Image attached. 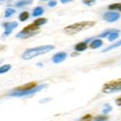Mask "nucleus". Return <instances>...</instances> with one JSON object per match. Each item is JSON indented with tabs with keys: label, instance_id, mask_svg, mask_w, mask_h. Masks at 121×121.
I'll return each mask as SVG.
<instances>
[{
	"label": "nucleus",
	"instance_id": "obj_6",
	"mask_svg": "<svg viewBox=\"0 0 121 121\" xmlns=\"http://www.w3.org/2000/svg\"><path fill=\"white\" fill-rule=\"evenodd\" d=\"M120 17V15L118 13L112 12V11H109L103 15V19L108 23H113V22L117 21Z\"/></svg>",
	"mask_w": 121,
	"mask_h": 121
},
{
	"label": "nucleus",
	"instance_id": "obj_1",
	"mask_svg": "<svg viewBox=\"0 0 121 121\" xmlns=\"http://www.w3.org/2000/svg\"><path fill=\"white\" fill-rule=\"evenodd\" d=\"M96 24L94 21H83L80 23H76L72 25H70L67 27H65L63 29V32L67 35H74L78 34V33L89 29Z\"/></svg>",
	"mask_w": 121,
	"mask_h": 121
},
{
	"label": "nucleus",
	"instance_id": "obj_23",
	"mask_svg": "<svg viewBox=\"0 0 121 121\" xmlns=\"http://www.w3.org/2000/svg\"><path fill=\"white\" fill-rule=\"evenodd\" d=\"M79 121H92V116L90 114H87L82 117Z\"/></svg>",
	"mask_w": 121,
	"mask_h": 121
},
{
	"label": "nucleus",
	"instance_id": "obj_25",
	"mask_svg": "<svg viewBox=\"0 0 121 121\" xmlns=\"http://www.w3.org/2000/svg\"><path fill=\"white\" fill-rule=\"evenodd\" d=\"M83 2L88 6H92L94 4H95L96 0H83Z\"/></svg>",
	"mask_w": 121,
	"mask_h": 121
},
{
	"label": "nucleus",
	"instance_id": "obj_28",
	"mask_svg": "<svg viewBox=\"0 0 121 121\" xmlns=\"http://www.w3.org/2000/svg\"><path fill=\"white\" fill-rule=\"evenodd\" d=\"M120 100H121L120 97L117 98V99H116V104H117V105H119V106H120V105H121V102H120Z\"/></svg>",
	"mask_w": 121,
	"mask_h": 121
},
{
	"label": "nucleus",
	"instance_id": "obj_13",
	"mask_svg": "<svg viewBox=\"0 0 121 121\" xmlns=\"http://www.w3.org/2000/svg\"><path fill=\"white\" fill-rule=\"evenodd\" d=\"M32 2H33V0H21V1L17 2L15 4V6L17 7H23L24 6H27V5L32 4Z\"/></svg>",
	"mask_w": 121,
	"mask_h": 121
},
{
	"label": "nucleus",
	"instance_id": "obj_17",
	"mask_svg": "<svg viewBox=\"0 0 121 121\" xmlns=\"http://www.w3.org/2000/svg\"><path fill=\"white\" fill-rule=\"evenodd\" d=\"M108 9L110 10H118L121 11V4L120 3H115V4H112L109 5Z\"/></svg>",
	"mask_w": 121,
	"mask_h": 121
},
{
	"label": "nucleus",
	"instance_id": "obj_30",
	"mask_svg": "<svg viewBox=\"0 0 121 121\" xmlns=\"http://www.w3.org/2000/svg\"><path fill=\"white\" fill-rule=\"evenodd\" d=\"M73 55H78V54L74 53V54H71V56H73Z\"/></svg>",
	"mask_w": 121,
	"mask_h": 121
},
{
	"label": "nucleus",
	"instance_id": "obj_18",
	"mask_svg": "<svg viewBox=\"0 0 121 121\" xmlns=\"http://www.w3.org/2000/svg\"><path fill=\"white\" fill-rule=\"evenodd\" d=\"M28 17H29V13L28 12H23V13H21L19 15V20L21 22L26 21Z\"/></svg>",
	"mask_w": 121,
	"mask_h": 121
},
{
	"label": "nucleus",
	"instance_id": "obj_4",
	"mask_svg": "<svg viewBox=\"0 0 121 121\" xmlns=\"http://www.w3.org/2000/svg\"><path fill=\"white\" fill-rule=\"evenodd\" d=\"M39 30V27L34 25V23L27 26L21 31H20L16 35L17 38L20 39H28L38 34L37 30Z\"/></svg>",
	"mask_w": 121,
	"mask_h": 121
},
{
	"label": "nucleus",
	"instance_id": "obj_16",
	"mask_svg": "<svg viewBox=\"0 0 121 121\" xmlns=\"http://www.w3.org/2000/svg\"><path fill=\"white\" fill-rule=\"evenodd\" d=\"M11 69V65L9 64H7L4 65H2L0 67V74H4L8 72Z\"/></svg>",
	"mask_w": 121,
	"mask_h": 121
},
{
	"label": "nucleus",
	"instance_id": "obj_22",
	"mask_svg": "<svg viewBox=\"0 0 121 121\" xmlns=\"http://www.w3.org/2000/svg\"><path fill=\"white\" fill-rule=\"evenodd\" d=\"M108 120V117L106 115H98L94 118V121H106Z\"/></svg>",
	"mask_w": 121,
	"mask_h": 121
},
{
	"label": "nucleus",
	"instance_id": "obj_14",
	"mask_svg": "<svg viewBox=\"0 0 121 121\" xmlns=\"http://www.w3.org/2000/svg\"><path fill=\"white\" fill-rule=\"evenodd\" d=\"M43 13V9L41 7H36L34 11H33V16L34 17H39L41 16Z\"/></svg>",
	"mask_w": 121,
	"mask_h": 121
},
{
	"label": "nucleus",
	"instance_id": "obj_21",
	"mask_svg": "<svg viewBox=\"0 0 121 121\" xmlns=\"http://www.w3.org/2000/svg\"><path fill=\"white\" fill-rule=\"evenodd\" d=\"M120 43H121V41H119L118 42L115 43V44H113V45H110L109 47H108L107 48L104 49L102 52H107V51L111 50V49H115V48H116V47H120Z\"/></svg>",
	"mask_w": 121,
	"mask_h": 121
},
{
	"label": "nucleus",
	"instance_id": "obj_27",
	"mask_svg": "<svg viewBox=\"0 0 121 121\" xmlns=\"http://www.w3.org/2000/svg\"><path fill=\"white\" fill-rule=\"evenodd\" d=\"M49 100H52V99H48V98H47V99H41V100H40V103H43V104H45L46 102H48Z\"/></svg>",
	"mask_w": 121,
	"mask_h": 121
},
{
	"label": "nucleus",
	"instance_id": "obj_9",
	"mask_svg": "<svg viewBox=\"0 0 121 121\" xmlns=\"http://www.w3.org/2000/svg\"><path fill=\"white\" fill-rule=\"evenodd\" d=\"M36 86H37V83L36 82H31V83H28L26 85L17 87L14 90H15V91H28V90L33 89V88L36 87Z\"/></svg>",
	"mask_w": 121,
	"mask_h": 121
},
{
	"label": "nucleus",
	"instance_id": "obj_12",
	"mask_svg": "<svg viewBox=\"0 0 121 121\" xmlns=\"http://www.w3.org/2000/svg\"><path fill=\"white\" fill-rule=\"evenodd\" d=\"M119 32L120 30H115L114 31H112L110 34L108 35V40L109 41H113L117 39L119 36Z\"/></svg>",
	"mask_w": 121,
	"mask_h": 121
},
{
	"label": "nucleus",
	"instance_id": "obj_29",
	"mask_svg": "<svg viewBox=\"0 0 121 121\" xmlns=\"http://www.w3.org/2000/svg\"><path fill=\"white\" fill-rule=\"evenodd\" d=\"M61 1V2L62 3H63V4H65V3H68V2H71L72 0H60Z\"/></svg>",
	"mask_w": 121,
	"mask_h": 121
},
{
	"label": "nucleus",
	"instance_id": "obj_5",
	"mask_svg": "<svg viewBox=\"0 0 121 121\" xmlns=\"http://www.w3.org/2000/svg\"><path fill=\"white\" fill-rule=\"evenodd\" d=\"M121 89V81L120 79L116 81H111L103 85L102 91L105 94L115 93L120 91Z\"/></svg>",
	"mask_w": 121,
	"mask_h": 121
},
{
	"label": "nucleus",
	"instance_id": "obj_20",
	"mask_svg": "<svg viewBox=\"0 0 121 121\" xmlns=\"http://www.w3.org/2000/svg\"><path fill=\"white\" fill-rule=\"evenodd\" d=\"M112 110V107L109 105V104H104V109L102 110V112L104 114V115H107L108 113H109Z\"/></svg>",
	"mask_w": 121,
	"mask_h": 121
},
{
	"label": "nucleus",
	"instance_id": "obj_11",
	"mask_svg": "<svg viewBox=\"0 0 121 121\" xmlns=\"http://www.w3.org/2000/svg\"><path fill=\"white\" fill-rule=\"evenodd\" d=\"M102 41L100 40V39H95L91 43L89 47L91 48V49H97V48H99L102 45Z\"/></svg>",
	"mask_w": 121,
	"mask_h": 121
},
{
	"label": "nucleus",
	"instance_id": "obj_26",
	"mask_svg": "<svg viewBox=\"0 0 121 121\" xmlns=\"http://www.w3.org/2000/svg\"><path fill=\"white\" fill-rule=\"evenodd\" d=\"M57 4V1H55V0H51V1L49 2V4H48L49 7H54Z\"/></svg>",
	"mask_w": 121,
	"mask_h": 121
},
{
	"label": "nucleus",
	"instance_id": "obj_10",
	"mask_svg": "<svg viewBox=\"0 0 121 121\" xmlns=\"http://www.w3.org/2000/svg\"><path fill=\"white\" fill-rule=\"evenodd\" d=\"M87 43L86 41L84 42H80L78 44H76L75 47V50L76 52H83L87 49Z\"/></svg>",
	"mask_w": 121,
	"mask_h": 121
},
{
	"label": "nucleus",
	"instance_id": "obj_3",
	"mask_svg": "<svg viewBox=\"0 0 121 121\" xmlns=\"http://www.w3.org/2000/svg\"><path fill=\"white\" fill-rule=\"evenodd\" d=\"M48 86L47 83H41L40 85H37L36 87L33 88V89L28 90V91H15L13 90L11 91L8 95L10 96H15V97H22V96H28L33 95L36 93H38L39 91H41L42 89H45Z\"/></svg>",
	"mask_w": 121,
	"mask_h": 121
},
{
	"label": "nucleus",
	"instance_id": "obj_32",
	"mask_svg": "<svg viewBox=\"0 0 121 121\" xmlns=\"http://www.w3.org/2000/svg\"><path fill=\"white\" fill-rule=\"evenodd\" d=\"M43 1H47V0H43Z\"/></svg>",
	"mask_w": 121,
	"mask_h": 121
},
{
	"label": "nucleus",
	"instance_id": "obj_2",
	"mask_svg": "<svg viewBox=\"0 0 121 121\" xmlns=\"http://www.w3.org/2000/svg\"><path fill=\"white\" fill-rule=\"evenodd\" d=\"M54 48H55L54 46L52 45H44V46H40L38 47H34L32 49H28L23 54L22 58L25 60H29L36 56L46 54L53 50Z\"/></svg>",
	"mask_w": 121,
	"mask_h": 121
},
{
	"label": "nucleus",
	"instance_id": "obj_7",
	"mask_svg": "<svg viewBox=\"0 0 121 121\" xmlns=\"http://www.w3.org/2000/svg\"><path fill=\"white\" fill-rule=\"evenodd\" d=\"M18 26V23L17 22L14 21V22H11V23H4L2 24V26L4 28V32L3 34V37L4 36H9L12 31L17 28Z\"/></svg>",
	"mask_w": 121,
	"mask_h": 121
},
{
	"label": "nucleus",
	"instance_id": "obj_8",
	"mask_svg": "<svg viewBox=\"0 0 121 121\" xmlns=\"http://www.w3.org/2000/svg\"><path fill=\"white\" fill-rule=\"evenodd\" d=\"M68 54L67 53H65L64 52H58L57 54H55L52 57V61L55 64H58V63H60L62 62H63L66 57H67Z\"/></svg>",
	"mask_w": 121,
	"mask_h": 121
},
{
	"label": "nucleus",
	"instance_id": "obj_19",
	"mask_svg": "<svg viewBox=\"0 0 121 121\" xmlns=\"http://www.w3.org/2000/svg\"><path fill=\"white\" fill-rule=\"evenodd\" d=\"M14 13H15V10L12 8H7L5 10V14H4V17L7 18L10 17L11 15H13Z\"/></svg>",
	"mask_w": 121,
	"mask_h": 121
},
{
	"label": "nucleus",
	"instance_id": "obj_15",
	"mask_svg": "<svg viewBox=\"0 0 121 121\" xmlns=\"http://www.w3.org/2000/svg\"><path fill=\"white\" fill-rule=\"evenodd\" d=\"M47 22V20L46 18H44V17H40V18H38L36 20H34V24L39 27L40 26H42L43 24H45Z\"/></svg>",
	"mask_w": 121,
	"mask_h": 121
},
{
	"label": "nucleus",
	"instance_id": "obj_31",
	"mask_svg": "<svg viewBox=\"0 0 121 121\" xmlns=\"http://www.w3.org/2000/svg\"><path fill=\"white\" fill-rule=\"evenodd\" d=\"M0 1H4V0H0Z\"/></svg>",
	"mask_w": 121,
	"mask_h": 121
},
{
	"label": "nucleus",
	"instance_id": "obj_24",
	"mask_svg": "<svg viewBox=\"0 0 121 121\" xmlns=\"http://www.w3.org/2000/svg\"><path fill=\"white\" fill-rule=\"evenodd\" d=\"M114 30H112V29H110V30H107V31L104 32L103 34H102L101 35L99 36V37H101V38H104V37H106L107 36H108L109 34H110L111 33H112V31H114Z\"/></svg>",
	"mask_w": 121,
	"mask_h": 121
}]
</instances>
